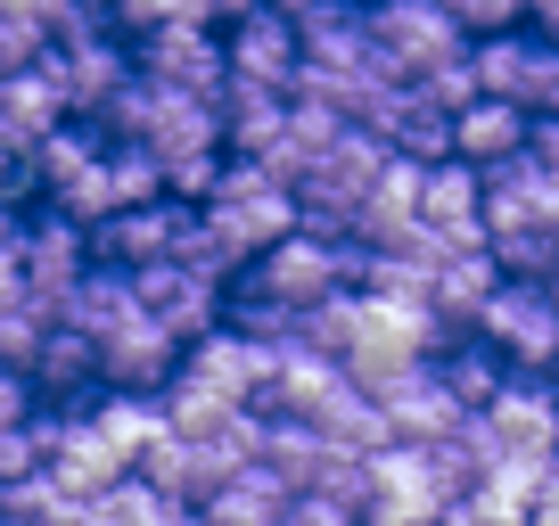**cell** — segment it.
Wrapping results in <instances>:
<instances>
[{"label": "cell", "instance_id": "obj_1", "mask_svg": "<svg viewBox=\"0 0 559 526\" xmlns=\"http://www.w3.org/2000/svg\"><path fill=\"white\" fill-rule=\"evenodd\" d=\"M198 214H206V230H214V239H223L239 263L272 255L280 239H297V230H305L297 190H288L272 165H247V157H230V165H223V181H214V198H206Z\"/></svg>", "mask_w": 559, "mask_h": 526}, {"label": "cell", "instance_id": "obj_2", "mask_svg": "<svg viewBox=\"0 0 559 526\" xmlns=\"http://www.w3.org/2000/svg\"><path fill=\"white\" fill-rule=\"evenodd\" d=\"M362 25L386 83H428L437 67L469 58V34L444 17V0H362Z\"/></svg>", "mask_w": 559, "mask_h": 526}, {"label": "cell", "instance_id": "obj_3", "mask_svg": "<svg viewBox=\"0 0 559 526\" xmlns=\"http://www.w3.org/2000/svg\"><path fill=\"white\" fill-rule=\"evenodd\" d=\"M379 174H386V148L370 141V132H346L321 165H305V174H297V214H305V230H321V239H354V223H362Z\"/></svg>", "mask_w": 559, "mask_h": 526}, {"label": "cell", "instance_id": "obj_4", "mask_svg": "<svg viewBox=\"0 0 559 526\" xmlns=\"http://www.w3.org/2000/svg\"><path fill=\"white\" fill-rule=\"evenodd\" d=\"M41 74H50V91L67 99V116L99 123L107 107H116V91L132 83V41L116 34V25H74V34L50 41V58H41Z\"/></svg>", "mask_w": 559, "mask_h": 526}, {"label": "cell", "instance_id": "obj_5", "mask_svg": "<svg viewBox=\"0 0 559 526\" xmlns=\"http://www.w3.org/2000/svg\"><path fill=\"white\" fill-rule=\"evenodd\" d=\"M469 67H477V91H486V99L519 107L526 123H559V50L543 34L469 41Z\"/></svg>", "mask_w": 559, "mask_h": 526}, {"label": "cell", "instance_id": "obj_6", "mask_svg": "<svg viewBox=\"0 0 559 526\" xmlns=\"http://www.w3.org/2000/svg\"><path fill=\"white\" fill-rule=\"evenodd\" d=\"M190 230H198V206H181V198L107 214V223L91 230V263H107V272H157V263H181V239H190Z\"/></svg>", "mask_w": 559, "mask_h": 526}, {"label": "cell", "instance_id": "obj_7", "mask_svg": "<svg viewBox=\"0 0 559 526\" xmlns=\"http://www.w3.org/2000/svg\"><path fill=\"white\" fill-rule=\"evenodd\" d=\"M469 337H486L510 370H551L559 362V313H551V297H543V280H502Z\"/></svg>", "mask_w": 559, "mask_h": 526}, {"label": "cell", "instance_id": "obj_8", "mask_svg": "<svg viewBox=\"0 0 559 526\" xmlns=\"http://www.w3.org/2000/svg\"><path fill=\"white\" fill-rule=\"evenodd\" d=\"M132 67L148 74V83H165V91L206 99V107H223V91H230V58H223V34H214V25H165V34L132 41Z\"/></svg>", "mask_w": 559, "mask_h": 526}, {"label": "cell", "instance_id": "obj_9", "mask_svg": "<svg viewBox=\"0 0 559 526\" xmlns=\"http://www.w3.org/2000/svg\"><path fill=\"white\" fill-rule=\"evenodd\" d=\"M223 58H230V83H255V91H280V99H297L305 34H297V17H280V9H255L247 25H230V34H223Z\"/></svg>", "mask_w": 559, "mask_h": 526}, {"label": "cell", "instance_id": "obj_10", "mask_svg": "<svg viewBox=\"0 0 559 526\" xmlns=\"http://www.w3.org/2000/svg\"><path fill=\"white\" fill-rule=\"evenodd\" d=\"M181 362H190V346H174L148 313H132L123 330L99 337V386L107 395H165L181 379Z\"/></svg>", "mask_w": 559, "mask_h": 526}, {"label": "cell", "instance_id": "obj_11", "mask_svg": "<svg viewBox=\"0 0 559 526\" xmlns=\"http://www.w3.org/2000/svg\"><path fill=\"white\" fill-rule=\"evenodd\" d=\"M132 297H140V313L157 321L174 346H198V337L223 330V297H230V288L198 280V272H181V263H157V272H132Z\"/></svg>", "mask_w": 559, "mask_h": 526}, {"label": "cell", "instance_id": "obj_12", "mask_svg": "<svg viewBox=\"0 0 559 526\" xmlns=\"http://www.w3.org/2000/svg\"><path fill=\"white\" fill-rule=\"evenodd\" d=\"M379 395V411H386V437L395 444H453L461 437V395L444 386V370L428 362V370H403V379H386V386H370Z\"/></svg>", "mask_w": 559, "mask_h": 526}, {"label": "cell", "instance_id": "obj_13", "mask_svg": "<svg viewBox=\"0 0 559 526\" xmlns=\"http://www.w3.org/2000/svg\"><path fill=\"white\" fill-rule=\"evenodd\" d=\"M17 263H25V288L58 313V304H67V288L91 272V230L67 223L58 206H34V214H25V239H17Z\"/></svg>", "mask_w": 559, "mask_h": 526}, {"label": "cell", "instance_id": "obj_14", "mask_svg": "<svg viewBox=\"0 0 559 526\" xmlns=\"http://www.w3.org/2000/svg\"><path fill=\"white\" fill-rule=\"evenodd\" d=\"M493 437L510 444V461H551L559 453V386L551 370H510V386L486 404Z\"/></svg>", "mask_w": 559, "mask_h": 526}, {"label": "cell", "instance_id": "obj_15", "mask_svg": "<svg viewBox=\"0 0 559 526\" xmlns=\"http://www.w3.org/2000/svg\"><path fill=\"white\" fill-rule=\"evenodd\" d=\"M419 230H437L444 247H486V174L461 157L419 174Z\"/></svg>", "mask_w": 559, "mask_h": 526}, {"label": "cell", "instance_id": "obj_16", "mask_svg": "<svg viewBox=\"0 0 559 526\" xmlns=\"http://www.w3.org/2000/svg\"><path fill=\"white\" fill-rule=\"evenodd\" d=\"M362 132L386 148V157H412V165H444V157H453V116H444L428 91H412V83L386 91V99L370 107Z\"/></svg>", "mask_w": 559, "mask_h": 526}, {"label": "cell", "instance_id": "obj_17", "mask_svg": "<svg viewBox=\"0 0 559 526\" xmlns=\"http://www.w3.org/2000/svg\"><path fill=\"white\" fill-rule=\"evenodd\" d=\"M50 477H58V486H67L83 510L99 502V493H116L123 477H132V461H123L116 444L91 428V404H83V411H67V428H58V453H50Z\"/></svg>", "mask_w": 559, "mask_h": 526}, {"label": "cell", "instance_id": "obj_18", "mask_svg": "<svg viewBox=\"0 0 559 526\" xmlns=\"http://www.w3.org/2000/svg\"><path fill=\"white\" fill-rule=\"evenodd\" d=\"M181 379H190V386H206L214 404L255 411V386H263V346H247L239 330H214V337H198V346H190Z\"/></svg>", "mask_w": 559, "mask_h": 526}, {"label": "cell", "instance_id": "obj_19", "mask_svg": "<svg viewBox=\"0 0 559 526\" xmlns=\"http://www.w3.org/2000/svg\"><path fill=\"white\" fill-rule=\"evenodd\" d=\"M526 132H535V123H526L519 107L477 99V107H461V116H453V157L477 165V174H502V165L526 157Z\"/></svg>", "mask_w": 559, "mask_h": 526}, {"label": "cell", "instance_id": "obj_20", "mask_svg": "<svg viewBox=\"0 0 559 526\" xmlns=\"http://www.w3.org/2000/svg\"><path fill=\"white\" fill-rule=\"evenodd\" d=\"M493 288H502V263H493V247H461V255L437 272V297H428V313H437L453 337H469L477 321H486Z\"/></svg>", "mask_w": 559, "mask_h": 526}, {"label": "cell", "instance_id": "obj_21", "mask_svg": "<svg viewBox=\"0 0 559 526\" xmlns=\"http://www.w3.org/2000/svg\"><path fill=\"white\" fill-rule=\"evenodd\" d=\"M214 116H223V148H230V157H247V165H263L280 141H288V99H280V91L230 83Z\"/></svg>", "mask_w": 559, "mask_h": 526}, {"label": "cell", "instance_id": "obj_22", "mask_svg": "<svg viewBox=\"0 0 559 526\" xmlns=\"http://www.w3.org/2000/svg\"><path fill=\"white\" fill-rule=\"evenodd\" d=\"M132 313H140L132 272H107V263H91L83 280L67 288V304H58V330H74V337H91V346H99V337H107V330H123Z\"/></svg>", "mask_w": 559, "mask_h": 526}, {"label": "cell", "instance_id": "obj_23", "mask_svg": "<svg viewBox=\"0 0 559 526\" xmlns=\"http://www.w3.org/2000/svg\"><path fill=\"white\" fill-rule=\"evenodd\" d=\"M305 428H313V437H330L337 453H386V444H395V437H386L379 395H370V386H354V379H337L330 395L313 404V420H305Z\"/></svg>", "mask_w": 559, "mask_h": 526}, {"label": "cell", "instance_id": "obj_24", "mask_svg": "<svg viewBox=\"0 0 559 526\" xmlns=\"http://www.w3.org/2000/svg\"><path fill=\"white\" fill-rule=\"evenodd\" d=\"M99 157H107V132H99V123H83V116H74V123H58L50 141L34 148V165H25L17 181H25L34 198H58V190H67L74 174H91Z\"/></svg>", "mask_w": 559, "mask_h": 526}, {"label": "cell", "instance_id": "obj_25", "mask_svg": "<svg viewBox=\"0 0 559 526\" xmlns=\"http://www.w3.org/2000/svg\"><path fill=\"white\" fill-rule=\"evenodd\" d=\"M288 502H297V493L255 461V469H239L206 510H198V518H206V526H280V518H288Z\"/></svg>", "mask_w": 559, "mask_h": 526}, {"label": "cell", "instance_id": "obj_26", "mask_svg": "<svg viewBox=\"0 0 559 526\" xmlns=\"http://www.w3.org/2000/svg\"><path fill=\"white\" fill-rule=\"evenodd\" d=\"M91 428L140 469V453L165 437V395H99V404H91Z\"/></svg>", "mask_w": 559, "mask_h": 526}, {"label": "cell", "instance_id": "obj_27", "mask_svg": "<svg viewBox=\"0 0 559 526\" xmlns=\"http://www.w3.org/2000/svg\"><path fill=\"white\" fill-rule=\"evenodd\" d=\"M437 370H444V386L461 395V411H486L493 395L510 386V362L486 346V337H453V346L437 354Z\"/></svg>", "mask_w": 559, "mask_h": 526}, {"label": "cell", "instance_id": "obj_28", "mask_svg": "<svg viewBox=\"0 0 559 526\" xmlns=\"http://www.w3.org/2000/svg\"><path fill=\"white\" fill-rule=\"evenodd\" d=\"M107 181H116V214L157 206V198H165V165L148 157V148H116V141H107Z\"/></svg>", "mask_w": 559, "mask_h": 526}, {"label": "cell", "instance_id": "obj_29", "mask_svg": "<svg viewBox=\"0 0 559 526\" xmlns=\"http://www.w3.org/2000/svg\"><path fill=\"white\" fill-rule=\"evenodd\" d=\"M58 330V313L50 304H17V313H0V370H34V354H41V337Z\"/></svg>", "mask_w": 559, "mask_h": 526}, {"label": "cell", "instance_id": "obj_30", "mask_svg": "<svg viewBox=\"0 0 559 526\" xmlns=\"http://www.w3.org/2000/svg\"><path fill=\"white\" fill-rule=\"evenodd\" d=\"M444 17L469 41H493V34H526V0H444Z\"/></svg>", "mask_w": 559, "mask_h": 526}, {"label": "cell", "instance_id": "obj_31", "mask_svg": "<svg viewBox=\"0 0 559 526\" xmlns=\"http://www.w3.org/2000/svg\"><path fill=\"white\" fill-rule=\"evenodd\" d=\"M34 420H41L34 379H25V370H0V437H9V428H34Z\"/></svg>", "mask_w": 559, "mask_h": 526}, {"label": "cell", "instance_id": "obj_32", "mask_svg": "<svg viewBox=\"0 0 559 526\" xmlns=\"http://www.w3.org/2000/svg\"><path fill=\"white\" fill-rule=\"evenodd\" d=\"M362 526H437L428 510H412V502H386V493H370L362 502Z\"/></svg>", "mask_w": 559, "mask_h": 526}, {"label": "cell", "instance_id": "obj_33", "mask_svg": "<svg viewBox=\"0 0 559 526\" xmlns=\"http://www.w3.org/2000/svg\"><path fill=\"white\" fill-rule=\"evenodd\" d=\"M25 239V198H0V255H17Z\"/></svg>", "mask_w": 559, "mask_h": 526}, {"label": "cell", "instance_id": "obj_34", "mask_svg": "<svg viewBox=\"0 0 559 526\" xmlns=\"http://www.w3.org/2000/svg\"><path fill=\"white\" fill-rule=\"evenodd\" d=\"M535 526H559V453H551V469H543V493H535Z\"/></svg>", "mask_w": 559, "mask_h": 526}, {"label": "cell", "instance_id": "obj_35", "mask_svg": "<svg viewBox=\"0 0 559 526\" xmlns=\"http://www.w3.org/2000/svg\"><path fill=\"white\" fill-rule=\"evenodd\" d=\"M526 34H543L559 50V0H526Z\"/></svg>", "mask_w": 559, "mask_h": 526}, {"label": "cell", "instance_id": "obj_36", "mask_svg": "<svg viewBox=\"0 0 559 526\" xmlns=\"http://www.w3.org/2000/svg\"><path fill=\"white\" fill-rule=\"evenodd\" d=\"M255 9H263V0H214V25H223V34H230V25H247V17H255Z\"/></svg>", "mask_w": 559, "mask_h": 526}, {"label": "cell", "instance_id": "obj_37", "mask_svg": "<svg viewBox=\"0 0 559 526\" xmlns=\"http://www.w3.org/2000/svg\"><path fill=\"white\" fill-rule=\"evenodd\" d=\"M543 297H551V313H559V272H551V280H543Z\"/></svg>", "mask_w": 559, "mask_h": 526}, {"label": "cell", "instance_id": "obj_38", "mask_svg": "<svg viewBox=\"0 0 559 526\" xmlns=\"http://www.w3.org/2000/svg\"><path fill=\"white\" fill-rule=\"evenodd\" d=\"M0 198H17V181H9V174H0Z\"/></svg>", "mask_w": 559, "mask_h": 526}, {"label": "cell", "instance_id": "obj_39", "mask_svg": "<svg viewBox=\"0 0 559 526\" xmlns=\"http://www.w3.org/2000/svg\"><path fill=\"white\" fill-rule=\"evenodd\" d=\"M551 386H559V362H551Z\"/></svg>", "mask_w": 559, "mask_h": 526}, {"label": "cell", "instance_id": "obj_40", "mask_svg": "<svg viewBox=\"0 0 559 526\" xmlns=\"http://www.w3.org/2000/svg\"><path fill=\"white\" fill-rule=\"evenodd\" d=\"M91 9H107V0H91Z\"/></svg>", "mask_w": 559, "mask_h": 526}, {"label": "cell", "instance_id": "obj_41", "mask_svg": "<svg viewBox=\"0 0 559 526\" xmlns=\"http://www.w3.org/2000/svg\"><path fill=\"white\" fill-rule=\"evenodd\" d=\"M0 526H17V518H0Z\"/></svg>", "mask_w": 559, "mask_h": 526}]
</instances>
